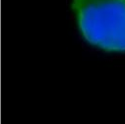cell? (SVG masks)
Instances as JSON below:
<instances>
[{
    "instance_id": "6da1fadb",
    "label": "cell",
    "mask_w": 125,
    "mask_h": 124,
    "mask_svg": "<svg viewBox=\"0 0 125 124\" xmlns=\"http://www.w3.org/2000/svg\"><path fill=\"white\" fill-rule=\"evenodd\" d=\"M81 37L107 53H125V0H72Z\"/></svg>"
}]
</instances>
